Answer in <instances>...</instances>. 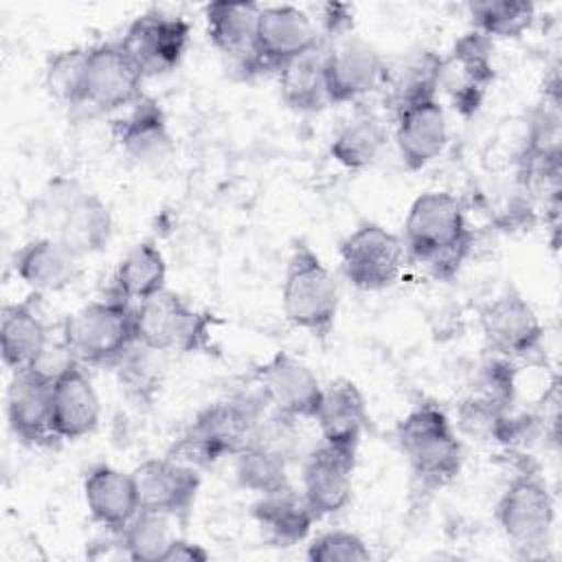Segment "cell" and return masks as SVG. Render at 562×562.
Returning a JSON list of instances; mask_svg holds the SVG:
<instances>
[{
  "mask_svg": "<svg viewBox=\"0 0 562 562\" xmlns=\"http://www.w3.org/2000/svg\"><path fill=\"white\" fill-rule=\"evenodd\" d=\"M143 81V68L121 40L88 46L81 68V108L103 114L125 110L145 97Z\"/></svg>",
  "mask_w": 562,
  "mask_h": 562,
  "instance_id": "obj_9",
  "label": "cell"
},
{
  "mask_svg": "<svg viewBox=\"0 0 562 562\" xmlns=\"http://www.w3.org/2000/svg\"><path fill=\"white\" fill-rule=\"evenodd\" d=\"M323 37L329 42V40H336V37H342V35H349L353 31V9L349 4H325L323 7Z\"/></svg>",
  "mask_w": 562,
  "mask_h": 562,
  "instance_id": "obj_42",
  "label": "cell"
},
{
  "mask_svg": "<svg viewBox=\"0 0 562 562\" xmlns=\"http://www.w3.org/2000/svg\"><path fill=\"white\" fill-rule=\"evenodd\" d=\"M314 422L325 443L358 454L362 432L369 426L367 402L358 384L338 378L323 386V400Z\"/></svg>",
  "mask_w": 562,
  "mask_h": 562,
  "instance_id": "obj_24",
  "label": "cell"
},
{
  "mask_svg": "<svg viewBox=\"0 0 562 562\" xmlns=\"http://www.w3.org/2000/svg\"><path fill=\"white\" fill-rule=\"evenodd\" d=\"M393 136L402 165L419 171L437 160L448 145V121L439 99L404 108L393 116Z\"/></svg>",
  "mask_w": 562,
  "mask_h": 562,
  "instance_id": "obj_20",
  "label": "cell"
},
{
  "mask_svg": "<svg viewBox=\"0 0 562 562\" xmlns=\"http://www.w3.org/2000/svg\"><path fill=\"white\" fill-rule=\"evenodd\" d=\"M443 55L422 48L408 53L395 61H386L382 79V103L384 110L395 116L408 105L437 99L441 90Z\"/></svg>",
  "mask_w": 562,
  "mask_h": 562,
  "instance_id": "obj_21",
  "label": "cell"
},
{
  "mask_svg": "<svg viewBox=\"0 0 562 562\" xmlns=\"http://www.w3.org/2000/svg\"><path fill=\"white\" fill-rule=\"evenodd\" d=\"M386 140V121L375 110H358L334 134L329 156L345 169H367L380 158Z\"/></svg>",
  "mask_w": 562,
  "mask_h": 562,
  "instance_id": "obj_30",
  "label": "cell"
},
{
  "mask_svg": "<svg viewBox=\"0 0 562 562\" xmlns=\"http://www.w3.org/2000/svg\"><path fill=\"white\" fill-rule=\"evenodd\" d=\"M77 364H79V360L68 349V345L61 340V342H48L29 369L53 384L55 380H59L66 371H70Z\"/></svg>",
  "mask_w": 562,
  "mask_h": 562,
  "instance_id": "obj_41",
  "label": "cell"
},
{
  "mask_svg": "<svg viewBox=\"0 0 562 562\" xmlns=\"http://www.w3.org/2000/svg\"><path fill=\"white\" fill-rule=\"evenodd\" d=\"M338 255L345 279L364 292L391 288L406 261L402 237L375 222H364L351 231L340 241Z\"/></svg>",
  "mask_w": 562,
  "mask_h": 562,
  "instance_id": "obj_11",
  "label": "cell"
},
{
  "mask_svg": "<svg viewBox=\"0 0 562 562\" xmlns=\"http://www.w3.org/2000/svg\"><path fill=\"white\" fill-rule=\"evenodd\" d=\"M507 411H512V408H503L501 404L472 391L457 406V430L476 441H487V439H492L498 419Z\"/></svg>",
  "mask_w": 562,
  "mask_h": 562,
  "instance_id": "obj_39",
  "label": "cell"
},
{
  "mask_svg": "<svg viewBox=\"0 0 562 562\" xmlns=\"http://www.w3.org/2000/svg\"><path fill=\"white\" fill-rule=\"evenodd\" d=\"M114 134L121 149L140 165H160L173 151L167 116L151 97H140L130 105L114 123Z\"/></svg>",
  "mask_w": 562,
  "mask_h": 562,
  "instance_id": "obj_26",
  "label": "cell"
},
{
  "mask_svg": "<svg viewBox=\"0 0 562 562\" xmlns=\"http://www.w3.org/2000/svg\"><path fill=\"white\" fill-rule=\"evenodd\" d=\"M406 259L424 266L435 279L450 281L474 246L463 202L448 191H426L413 200L404 220Z\"/></svg>",
  "mask_w": 562,
  "mask_h": 562,
  "instance_id": "obj_1",
  "label": "cell"
},
{
  "mask_svg": "<svg viewBox=\"0 0 562 562\" xmlns=\"http://www.w3.org/2000/svg\"><path fill=\"white\" fill-rule=\"evenodd\" d=\"M386 59L362 37L349 33L325 40V90L331 105L356 103L380 90Z\"/></svg>",
  "mask_w": 562,
  "mask_h": 562,
  "instance_id": "obj_13",
  "label": "cell"
},
{
  "mask_svg": "<svg viewBox=\"0 0 562 562\" xmlns=\"http://www.w3.org/2000/svg\"><path fill=\"white\" fill-rule=\"evenodd\" d=\"M167 288V263L160 248L151 241L132 246L112 274L110 296L140 303Z\"/></svg>",
  "mask_w": 562,
  "mask_h": 562,
  "instance_id": "obj_31",
  "label": "cell"
},
{
  "mask_svg": "<svg viewBox=\"0 0 562 562\" xmlns=\"http://www.w3.org/2000/svg\"><path fill=\"white\" fill-rule=\"evenodd\" d=\"M479 325L490 351L509 360L529 358L542 347V323L531 303L512 283L481 307Z\"/></svg>",
  "mask_w": 562,
  "mask_h": 562,
  "instance_id": "obj_12",
  "label": "cell"
},
{
  "mask_svg": "<svg viewBox=\"0 0 562 562\" xmlns=\"http://www.w3.org/2000/svg\"><path fill=\"white\" fill-rule=\"evenodd\" d=\"M140 509L184 520L198 498L200 470L173 457L145 459L134 468Z\"/></svg>",
  "mask_w": 562,
  "mask_h": 562,
  "instance_id": "obj_17",
  "label": "cell"
},
{
  "mask_svg": "<svg viewBox=\"0 0 562 562\" xmlns=\"http://www.w3.org/2000/svg\"><path fill=\"white\" fill-rule=\"evenodd\" d=\"M29 215L44 235L61 239L81 257L103 250L114 226L108 204L70 176L50 178L33 200Z\"/></svg>",
  "mask_w": 562,
  "mask_h": 562,
  "instance_id": "obj_3",
  "label": "cell"
},
{
  "mask_svg": "<svg viewBox=\"0 0 562 562\" xmlns=\"http://www.w3.org/2000/svg\"><path fill=\"white\" fill-rule=\"evenodd\" d=\"M209 560H211V553L202 544H195L187 538H176V536L160 558V562H209Z\"/></svg>",
  "mask_w": 562,
  "mask_h": 562,
  "instance_id": "obj_43",
  "label": "cell"
},
{
  "mask_svg": "<svg viewBox=\"0 0 562 562\" xmlns=\"http://www.w3.org/2000/svg\"><path fill=\"white\" fill-rule=\"evenodd\" d=\"M48 331L33 301L7 303L0 314V353L7 369L24 371L48 345Z\"/></svg>",
  "mask_w": 562,
  "mask_h": 562,
  "instance_id": "obj_29",
  "label": "cell"
},
{
  "mask_svg": "<svg viewBox=\"0 0 562 562\" xmlns=\"http://www.w3.org/2000/svg\"><path fill=\"white\" fill-rule=\"evenodd\" d=\"M305 558L310 562H367L371 560V551L358 533L331 529L307 544Z\"/></svg>",
  "mask_w": 562,
  "mask_h": 562,
  "instance_id": "obj_38",
  "label": "cell"
},
{
  "mask_svg": "<svg viewBox=\"0 0 562 562\" xmlns=\"http://www.w3.org/2000/svg\"><path fill=\"white\" fill-rule=\"evenodd\" d=\"M252 382L274 411L294 419L314 422L323 400V384L303 360L288 351H277L255 369Z\"/></svg>",
  "mask_w": 562,
  "mask_h": 562,
  "instance_id": "obj_16",
  "label": "cell"
},
{
  "mask_svg": "<svg viewBox=\"0 0 562 562\" xmlns=\"http://www.w3.org/2000/svg\"><path fill=\"white\" fill-rule=\"evenodd\" d=\"M81 255L61 239L40 235L26 241L13 261L15 274L35 294L59 292L81 277Z\"/></svg>",
  "mask_w": 562,
  "mask_h": 562,
  "instance_id": "obj_22",
  "label": "cell"
},
{
  "mask_svg": "<svg viewBox=\"0 0 562 562\" xmlns=\"http://www.w3.org/2000/svg\"><path fill=\"white\" fill-rule=\"evenodd\" d=\"M53 432L59 441H77L97 430L101 419V402L83 371L72 367L53 382Z\"/></svg>",
  "mask_w": 562,
  "mask_h": 562,
  "instance_id": "obj_25",
  "label": "cell"
},
{
  "mask_svg": "<svg viewBox=\"0 0 562 562\" xmlns=\"http://www.w3.org/2000/svg\"><path fill=\"white\" fill-rule=\"evenodd\" d=\"M169 516L140 509L121 531V551L136 562H160L165 549L173 540Z\"/></svg>",
  "mask_w": 562,
  "mask_h": 562,
  "instance_id": "obj_35",
  "label": "cell"
},
{
  "mask_svg": "<svg viewBox=\"0 0 562 562\" xmlns=\"http://www.w3.org/2000/svg\"><path fill=\"white\" fill-rule=\"evenodd\" d=\"M191 24L182 15L145 11L132 20L121 44L143 68L145 77L173 70L189 46Z\"/></svg>",
  "mask_w": 562,
  "mask_h": 562,
  "instance_id": "obj_15",
  "label": "cell"
},
{
  "mask_svg": "<svg viewBox=\"0 0 562 562\" xmlns=\"http://www.w3.org/2000/svg\"><path fill=\"white\" fill-rule=\"evenodd\" d=\"M213 325L215 316L211 312L195 310L167 288L134 303V340L158 353L209 351Z\"/></svg>",
  "mask_w": 562,
  "mask_h": 562,
  "instance_id": "obj_6",
  "label": "cell"
},
{
  "mask_svg": "<svg viewBox=\"0 0 562 562\" xmlns=\"http://www.w3.org/2000/svg\"><path fill=\"white\" fill-rule=\"evenodd\" d=\"M83 501L90 518L105 531H121L140 512L134 474L108 463L88 470L83 479Z\"/></svg>",
  "mask_w": 562,
  "mask_h": 562,
  "instance_id": "obj_23",
  "label": "cell"
},
{
  "mask_svg": "<svg viewBox=\"0 0 562 562\" xmlns=\"http://www.w3.org/2000/svg\"><path fill=\"white\" fill-rule=\"evenodd\" d=\"M61 340L79 364L114 367L134 340V303L110 296L92 301L64 321Z\"/></svg>",
  "mask_w": 562,
  "mask_h": 562,
  "instance_id": "obj_7",
  "label": "cell"
},
{
  "mask_svg": "<svg viewBox=\"0 0 562 562\" xmlns=\"http://www.w3.org/2000/svg\"><path fill=\"white\" fill-rule=\"evenodd\" d=\"M53 384L31 369L15 371L7 389V419L11 432L26 446L59 441L53 432Z\"/></svg>",
  "mask_w": 562,
  "mask_h": 562,
  "instance_id": "obj_19",
  "label": "cell"
},
{
  "mask_svg": "<svg viewBox=\"0 0 562 562\" xmlns=\"http://www.w3.org/2000/svg\"><path fill=\"white\" fill-rule=\"evenodd\" d=\"M261 7L255 2H209L204 7L206 33L211 44L228 55L241 70L252 55Z\"/></svg>",
  "mask_w": 562,
  "mask_h": 562,
  "instance_id": "obj_28",
  "label": "cell"
},
{
  "mask_svg": "<svg viewBox=\"0 0 562 562\" xmlns=\"http://www.w3.org/2000/svg\"><path fill=\"white\" fill-rule=\"evenodd\" d=\"M474 393L501 404L503 408H512L516 400V364L514 360L494 353L487 358L476 373Z\"/></svg>",
  "mask_w": 562,
  "mask_h": 562,
  "instance_id": "obj_40",
  "label": "cell"
},
{
  "mask_svg": "<svg viewBox=\"0 0 562 562\" xmlns=\"http://www.w3.org/2000/svg\"><path fill=\"white\" fill-rule=\"evenodd\" d=\"M83 55L86 48H68L50 55L46 64V88L68 108H81Z\"/></svg>",
  "mask_w": 562,
  "mask_h": 562,
  "instance_id": "obj_37",
  "label": "cell"
},
{
  "mask_svg": "<svg viewBox=\"0 0 562 562\" xmlns=\"http://www.w3.org/2000/svg\"><path fill=\"white\" fill-rule=\"evenodd\" d=\"M356 452L321 441L303 461L301 492L318 518L340 512L351 498Z\"/></svg>",
  "mask_w": 562,
  "mask_h": 562,
  "instance_id": "obj_18",
  "label": "cell"
},
{
  "mask_svg": "<svg viewBox=\"0 0 562 562\" xmlns=\"http://www.w3.org/2000/svg\"><path fill=\"white\" fill-rule=\"evenodd\" d=\"M496 520L505 538L531 555L547 547L553 525L555 505L540 470L525 461L509 479L496 503Z\"/></svg>",
  "mask_w": 562,
  "mask_h": 562,
  "instance_id": "obj_8",
  "label": "cell"
},
{
  "mask_svg": "<svg viewBox=\"0 0 562 562\" xmlns=\"http://www.w3.org/2000/svg\"><path fill=\"white\" fill-rule=\"evenodd\" d=\"M395 441L413 476L426 490L457 479L463 465V443L446 411L435 402L415 404L395 426Z\"/></svg>",
  "mask_w": 562,
  "mask_h": 562,
  "instance_id": "obj_4",
  "label": "cell"
},
{
  "mask_svg": "<svg viewBox=\"0 0 562 562\" xmlns=\"http://www.w3.org/2000/svg\"><path fill=\"white\" fill-rule=\"evenodd\" d=\"M338 285L305 241H296L285 263L281 285V307L285 321L318 338H327L338 316Z\"/></svg>",
  "mask_w": 562,
  "mask_h": 562,
  "instance_id": "obj_5",
  "label": "cell"
},
{
  "mask_svg": "<svg viewBox=\"0 0 562 562\" xmlns=\"http://www.w3.org/2000/svg\"><path fill=\"white\" fill-rule=\"evenodd\" d=\"M268 397L255 384L252 391H239L226 400L202 408L171 443L167 457L193 468H209L224 457H235L268 415ZM272 408V406H270Z\"/></svg>",
  "mask_w": 562,
  "mask_h": 562,
  "instance_id": "obj_2",
  "label": "cell"
},
{
  "mask_svg": "<svg viewBox=\"0 0 562 562\" xmlns=\"http://www.w3.org/2000/svg\"><path fill=\"white\" fill-rule=\"evenodd\" d=\"M252 518L277 547H292L303 542L318 520L303 492L292 483L261 494L252 503Z\"/></svg>",
  "mask_w": 562,
  "mask_h": 562,
  "instance_id": "obj_27",
  "label": "cell"
},
{
  "mask_svg": "<svg viewBox=\"0 0 562 562\" xmlns=\"http://www.w3.org/2000/svg\"><path fill=\"white\" fill-rule=\"evenodd\" d=\"M277 443L252 437L241 450L235 452V479L241 487L255 494H268L290 483L288 457Z\"/></svg>",
  "mask_w": 562,
  "mask_h": 562,
  "instance_id": "obj_33",
  "label": "cell"
},
{
  "mask_svg": "<svg viewBox=\"0 0 562 562\" xmlns=\"http://www.w3.org/2000/svg\"><path fill=\"white\" fill-rule=\"evenodd\" d=\"M121 389L136 404H149L162 382L158 351L134 342L114 364Z\"/></svg>",
  "mask_w": 562,
  "mask_h": 562,
  "instance_id": "obj_36",
  "label": "cell"
},
{
  "mask_svg": "<svg viewBox=\"0 0 562 562\" xmlns=\"http://www.w3.org/2000/svg\"><path fill=\"white\" fill-rule=\"evenodd\" d=\"M325 42L316 22L299 7L274 4L261 7L252 55L241 70L244 77L279 72L292 59L318 48Z\"/></svg>",
  "mask_w": 562,
  "mask_h": 562,
  "instance_id": "obj_10",
  "label": "cell"
},
{
  "mask_svg": "<svg viewBox=\"0 0 562 562\" xmlns=\"http://www.w3.org/2000/svg\"><path fill=\"white\" fill-rule=\"evenodd\" d=\"M323 61H325V42L318 48L292 59L277 72L281 99L290 110L301 114H312L329 105L327 90H325Z\"/></svg>",
  "mask_w": 562,
  "mask_h": 562,
  "instance_id": "obj_32",
  "label": "cell"
},
{
  "mask_svg": "<svg viewBox=\"0 0 562 562\" xmlns=\"http://www.w3.org/2000/svg\"><path fill=\"white\" fill-rule=\"evenodd\" d=\"M472 31L501 40H516L531 29L536 4L527 0H476L468 4Z\"/></svg>",
  "mask_w": 562,
  "mask_h": 562,
  "instance_id": "obj_34",
  "label": "cell"
},
{
  "mask_svg": "<svg viewBox=\"0 0 562 562\" xmlns=\"http://www.w3.org/2000/svg\"><path fill=\"white\" fill-rule=\"evenodd\" d=\"M494 42L476 31L463 33L443 55L441 88L450 94L454 110L463 116H472L490 83L494 81Z\"/></svg>",
  "mask_w": 562,
  "mask_h": 562,
  "instance_id": "obj_14",
  "label": "cell"
}]
</instances>
